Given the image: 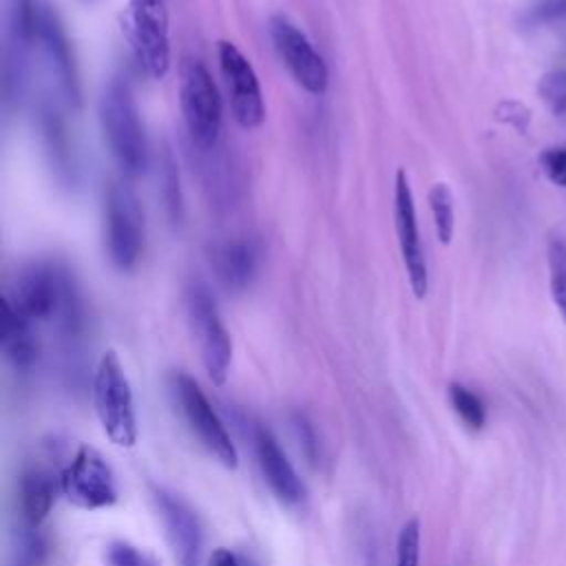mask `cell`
Wrapping results in <instances>:
<instances>
[{
  "label": "cell",
  "mask_w": 566,
  "mask_h": 566,
  "mask_svg": "<svg viewBox=\"0 0 566 566\" xmlns=\"http://www.w3.org/2000/svg\"><path fill=\"white\" fill-rule=\"evenodd\" d=\"M449 400L455 409V413L462 418V422L471 429H482L486 422V411H484V402L464 385L460 382H451L449 385Z\"/></svg>",
  "instance_id": "21"
},
{
  "label": "cell",
  "mask_w": 566,
  "mask_h": 566,
  "mask_svg": "<svg viewBox=\"0 0 566 566\" xmlns=\"http://www.w3.org/2000/svg\"><path fill=\"white\" fill-rule=\"evenodd\" d=\"M62 495L77 509L95 511L117 502L115 475L102 453L82 444L60 475Z\"/></svg>",
  "instance_id": "8"
},
{
  "label": "cell",
  "mask_w": 566,
  "mask_h": 566,
  "mask_svg": "<svg viewBox=\"0 0 566 566\" xmlns=\"http://www.w3.org/2000/svg\"><path fill=\"white\" fill-rule=\"evenodd\" d=\"M418 564H420V522L413 517V520H407L398 533L394 566H418Z\"/></svg>",
  "instance_id": "23"
},
{
  "label": "cell",
  "mask_w": 566,
  "mask_h": 566,
  "mask_svg": "<svg viewBox=\"0 0 566 566\" xmlns=\"http://www.w3.org/2000/svg\"><path fill=\"white\" fill-rule=\"evenodd\" d=\"M172 382H175V391H177L179 405L184 409V416H186L190 429L197 433L199 442L226 469H237V464H239L237 449H234L223 422L219 420V416L210 407L206 394L197 385V380L190 378L188 374H177L172 378Z\"/></svg>",
  "instance_id": "10"
},
{
  "label": "cell",
  "mask_w": 566,
  "mask_h": 566,
  "mask_svg": "<svg viewBox=\"0 0 566 566\" xmlns=\"http://www.w3.org/2000/svg\"><path fill=\"white\" fill-rule=\"evenodd\" d=\"M122 31L137 64L153 80H161L170 69L168 11L164 0H130Z\"/></svg>",
  "instance_id": "4"
},
{
  "label": "cell",
  "mask_w": 566,
  "mask_h": 566,
  "mask_svg": "<svg viewBox=\"0 0 566 566\" xmlns=\"http://www.w3.org/2000/svg\"><path fill=\"white\" fill-rule=\"evenodd\" d=\"M164 199L166 208L172 219L181 217V195H179V179H177V168L170 155L164 159Z\"/></svg>",
  "instance_id": "26"
},
{
  "label": "cell",
  "mask_w": 566,
  "mask_h": 566,
  "mask_svg": "<svg viewBox=\"0 0 566 566\" xmlns=\"http://www.w3.org/2000/svg\"><path fill=\"white\" fill-rule=\"evenodd\" d=\"M53 500H55V484L51 473L42 469H31L22 475L20 506L29 526L38 528L46 520L53 506Z\"/></svg>",
  "instance_id": "18"
},
{
  "label": "cell",
  "mask_w": 566,
  "mask_h": 566,
  "mask_svg": "<svg viewBox=\"0 0 566 566\" xmlns=\"http://www.w3.org/2000/svg\"><path fill=\"white\" fill-rule=\"evenodd\" d=\"M548 287L551 298L566 323V241L559 237L548 241Z\"/></svg>",
  "instance_id": "20"
},
{
  "label": "cell",
  "mask_w": 566,
  "mask_h": 566,
  "mask_svg": "<svg viewBox=\"0 0 566 566\" xmlns=\"http://www.w3.org/2000/svg\"><path fill=\"white\" fill-rule=\"evenodd\" d=\"M93 402L104 433L117 447H133L137 442V418L133 391L119 356L108 349L102 354L93 378Z\"/></svg>",
  "instance_id": "3"
},
{
  "label": "cell",
  "mask_w": 566,
  "mask_h": 566,
  "mask_svg": "<svg viewBox=\"0 0 566 566\" xmlns=\"http://www.w3.org/2000/svg\"><path fill=\"white\" fill-rule=\"evenodd\" d=\"M104 239L117 270L137 265L144 250V212L135 192L122 181H113L104 197Z\"/></svg>",
  "instance_id": "6"
},
{
  "label": "cell",
  "mask_w": 566,
  "mask_h": 566,
  "mask_svg": "<svg viewBox=\"0 0 566 566\" xmlns=\"http://www.w3.org/2000/svg\"><path fill=\"white\" fill-rule=\"evenodd\" d=\"M186 312L199 340L206 374L214 385H223L232 360V340L217 312V303L203 283L195 281L186 290Z\"/></svg>",
  "instance_id": "7"
},
{
  "label": "cell",
  "mask_w": 566,
  "mask_h": 566,
  "mask_svg": "<svg viewBox=\"0 0 566 566\" xmlns=\"http://www.w3.org/2000/svg\"><path fill=\"white\" fill-rule=\"evenodd\" d=\"M254 451L261 473L268 480L270 489L276 493V497L290 504L301 502L305 495V486L296 475L294 467L290 464L287 455L281 451L274 436L263 427L254 431Z\"/></svg>",
  "instance_id": "15"
},
{
  "label": "cell",
  "mask_w": 566,
  "mask_h": 566,
  "mask_svg": "<svg viewBox=\"0 0 566 566\" xmlns=\"http://www.w3.org/2000/svg\"><path fill=\"white\" fill-rule=\"evenodd\" d=\"M429 208L436 226V237L442 245H449L455 230V208H453V192L447 184L438 181L429 190Z\"/></svg>",
  "instance_id": "19"
},
{
  "label": "cell",
  "mask_w": 566,
  "mask_h": 566,
  "mask_svg": "<svg viewBox=\"0 0 566 566\" xmlns=\"http://www.w3.org/2000/svg\"><path fill=\"white\" fill-rule=\"evenodd\" d=\"M562 18H566V0H539L528 13L531 22H553Z\"/></svg>",
  "instance_id": "28"
},
{
  "label": "cell",
  "mask_w": 566,
  "mask_h": 566,
  "mask_svg": "<svg viewBox=\"0 0 566 566\" xmlns=\"http://www.w3.org/2000/svg\"><path fill=\"white\" fill-rule=\"evenodd\" d=\"M270 38L279 57L290 75L312 95H321L327 88V66L316 53L307 35L283 15L270 18Z\"/></svg>",
  "instance_id": "12"
},
{
  "label": "cell",
  "mask_w": 566,
  "mask_h": 566,
  "mask_svg": "<svg viewBox=\"0 0 566 566\" xmlns=\"http://www.w3.org/2000/svg\"><path fill=\"white\" fill-rule=\"evenodd\" d=\"M210 566H241V562L232 551L214 548L210 555Z\"/></svg>",
  "instance_id": "29"
},
{
  "label": "cell",
  "mask_w": 566,
  "mask_h": 566,
  "mask_svg": "<svg viewBox=\"0 0 566 566\" xmlns=\"http://www.w3.org/2000/svg\"><path fill=\"white\" fill-rule=\"evenodd\" d=\"M259 245L250 239L217 243L210 252V265L217 281L232 292L245 290L259 270Z\"/></svg>",
  "instance_id": "16"
},
{
  "label": "cell",
  "mask_w": 566,
  "mask_h": 566,
  "mask_svg": "<svg viewBox=\"0 0 566 566\" xmlns=\"http://www.w3.org/2000/svg\"><path fill=\"white\" fill-rule=\"evenodd\" d=\"M497 119L515 126L520 133H526L528 122H531V111L524 104L509 99L497 106Z\"/></svg>",
  "instance_id": "27"
},
{
  "label": "cell",
  "mask_w": 566,
  "mask_h": 566,
  "mask_svg": "<svg viewBox=\"0 0 566 566\" xmlns=\"http://www.w3.org/2000/svg\"><path fill=\"white\" fill-rule=\"evenodd\" d=\"M394 221H396L398 248L409 276L411 292L416 298H424L429 292V268H427V256H424L420 232H418L413 192L409 186V177L402 168L396 170V181H394Z\"/></svg>",
  "instance_id": "11"
},
{
  "label": "cell",
  "mask_w": 566,
  "mask_h": 566,
  "mask_svg": "<svg viewBox=\"0 0 566 566\" xmlns=\"http://www.w3.org/2000/svg\"><path fill=\"white\" fill-rule=\"evenodd\" d=\"M38 40L44 49V55L49 57L53 73L57 75L60 88L64 93V97L69 99L71 106H80V75H77V66H75V57L66 38V31L62 29L60 18L55 15V11L46 4L40 7V15H38Z\"/></svg>",
  "instance_id": "14"
},
{
  "label": "cell",
  "mask_w": 566,
  "mask_h": 566,
  "mask_svg": "<svg viewBox=\"0 0 566 566\" xmlns=\"http://www.w3.org/2000/svg\"><path fill=\"white\" fill-rule=\"evenodd\" d=\"M153 500L164 520L166 535L172 546L177 564L179 566H199L201 528H199V522H197V515L192 513V509L181 497H177L175 493H168L161 486H153Z\"/></svg>",
  "instance_id": "13"
},
{
  "label": "cell",
  "mask_w": 566,
  "mask_h": 566,
  "mask_svg": "<svg viewBox=\"0 0 566 566\" xmlns=\"http://www.w3.org/2000/svg\"><path fill=\"white\" fill-rule=\"evenodd\" d=\"M539 97L557 117H566V71L546 73L537 84Z\"/></svg>",
  "instance_id": "22"
},
{
  "label": "cell",
  "mask_w": 566,
  "mask_h": 566,
  "mask_svg": "<svg viewBox=\"0 0 566 566\" xmlns=\"http://www.w3.org/2000/svg\"><path fill=\"white\" fill-rule=\"evenodd\" d=\"M179 104L192 144L201 150L214 148L221 135V97L201 60H188L184 64Z\"/></svg>",
  "instance_id": "5"
},
{
  "label": "cell",
  "mask_w": 566,
  "mask_h": 566,
  "mask_svg": "<svg viewBox=\"0 0 566 566\" xmlns=\"http://www.w3.org/2000/svg\"><path fill=\"white\" fill-rule=\"evenodd\" d=\"M539 164L551 184L566 188V146L546 148L539 155Z\"/></svg>",
  "instance_id": "25"
},
{
  "label": "cell",
  "mask_w": 566,
  "mask_h": 566,
  "mask_svg": "<svg viewBox=\"0 0 566 566\" xmlns=\"http://www.w3.org/2000/svg\"><path fill=\"white\" fill-rule=\"evenodd\" d=\"M219 69H221V75L226 82L234 122L245 130L259 128L265 119V102H263L259 77H256L250 60L237 49V44L221 40L219 42Z\"/></svg>",
  "instance_id": "9"
},
{
  "label": "cell",
  "mask_w": 566,
  "mask_h": 566,
  "mask_svg": "<svg viewBox=\"0 0 566 566\" xmlns=\"http://www.w3.org/2000/svg\"><path fill=\"white\" fill-rule=\"evenodd\" d=\"M2 349L13 367L27 369L38 356V340L31 329V321L24 318L7 298H2Z\"/></svg>",
  "instance_id": "17"
},
{
  "label": "cell",
  "mask_w": 566,
  "mask_h": 566,
  "mask_svg": "<svg viewBox=\"0 0 566 566\" xmlns=\"http://www.w3.org/2000/svg\"><path fill=\"white\" fill-rule=\"evenodd\" d=\"M99 124L113 159L126 177H137L148 166V139L126 77H113L99 97Z\"/></svg>",
  "instance_id": "2"
},
{
  "label": "cell",
  "mask_w": 566,
  "mask_h": 566,
  "mask_svg": "<svg viewBox=\"0 0 566 566\" xmlns=\"http://www.w3.org/2000/svg\"><path fill=\"white\" fill-rule=\"evenodd\" d=\"M4 298L31 323L55 318L69 334L82 325V301L75 281L66 268L51 261L24 265L13 281V294Z\"/></svg>",
  "instance_id": "1"
},
{
  "label": "cell",
  "mask_w": 566,
  "mask_h": 566,
  "mask_svg": "<svg viewBox=\"0 0 566 566\" xmlns=\"http://www.w3.org/2000/svg\"><path fill=\"white\" fill-rule=\"evenodd\" d=\"M108 566H157V562L128 542H113L106 551Z\"/></svg>",
  "instance_id": "24"
}]
</instances>
